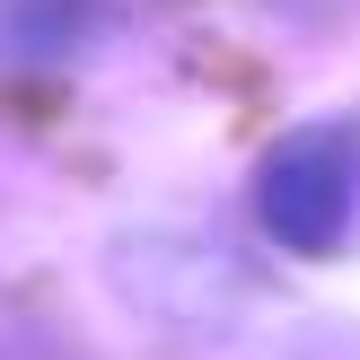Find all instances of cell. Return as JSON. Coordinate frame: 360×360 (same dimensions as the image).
Returning <instances> with one entry per match:
<instances>
[{
  "mask_svg": "<svg viewBox=\"0 0 360 360\" xmlns=\"http://www.w3.org/2000/svg\"><path fill=\"white\" fill-rule=\"evenodd\" d=\"M255 211L290 255H334L360 220V150L343 132H290L255 176Z\"/></svg>",
  "mask_w": 360,
  "mask_h": 360,
  "instance_id": "1",
  "label": "cell"
}]
</instances>
